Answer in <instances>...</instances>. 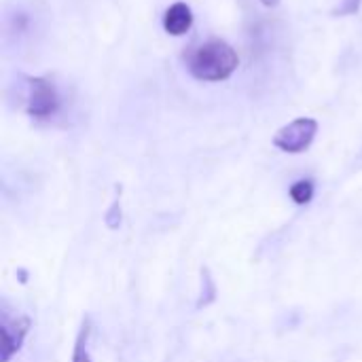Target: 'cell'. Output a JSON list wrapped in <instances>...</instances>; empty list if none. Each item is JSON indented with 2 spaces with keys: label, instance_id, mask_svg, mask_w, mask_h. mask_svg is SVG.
Masks as SVG:
<instances>
[{
  "label": "cell",
  "instance_id": "obj_1",
  "mask_svg": "<svg viewBox=\"0 0 362 362\" xmlns=\"http://www.w3.org/2000/svg\"><path fill=\"white\" fill-rule=\"evenodd\" d=\"M240 66V57L235 49L225 40H208L195 47L187 57V68L197 81L218 83L229 78Z\"/></svg>",
  "mask_w": 362,
  "mask_h": 362
},
{
  "label": "cell",
  "instance_id": "obj_2",
  "mask_svg": "<svg viewBox=\"0 0 362 362\" xmlns=\"http://www.w3.org/2000/svg\"><path fill=\"white\" fill-rule=\"evenodd\" d=\"M42 23L36 0H15L4 6L2 42L6 49H21L34 40Z\"/></svg>",
  "mask_w": 362,
  "mask_h": 362
},
{
  "label": "cell",
  "instance_id": "obj_3",
  "mask_svg": "<svg viewBox=\"0 0 362 362\" xmlns=\"http://www.w3.org/2000/svg\"><path fill=\"white\" fill-rule=\"evenodd\" d=\"M19 91H21V104L28 117L36 121H47L55 117L62 108V95L57 85L49 76H19Z\"/></svg>",
  "mask_w": 362,
  "mask_h": 362
},
{
  "label": "cell",
  "instance_id": "obj_4",
  "mask_svg": "<svg viewBox=\"0 0 362 362\" xmlns=\"http://www.w3.org/2000/svg\"><path fill=\"white\" fill-rule=\"evenodd\" d=\"M316 134H318V121L310 119V117H299L276 132L274 144L284 153L297 155V153H303L310 148Z\"/></svg>",
  "mask_w": 362,
  "mask_h": 362
},
{
  "label": "cell",
  "instance_id": "obj_5",
  "mask_svg": "<svg viewBox=\"0 0 362 362\" xmlns=\"http://www.w3.org/2000/svg\"><path fill=\"white\" fill-rule=\"evenodd\" d=\"M30 331V320L23 316L8 318L4 316L0 322V335H2V346H0V361L8 362L19 350Z\"/></svg>",
  "mask_w": 362,
  "mask_h": 362
},
{
  "label": "cell",
  "instance_id": "obj_6",
  "mask_svg": "<svg viewBox=\"0 0 362 362\" xmlns=\"http://www.w3.org/2000/svg\"><path fill=\"white\" fill-rule=\"evenodd\" d=\"M191 25H193V13L185 2H174L172 6H168L163 15V28L168 34L182 36L191 30Z\"/></svg>",
  "mask_w": 362,
  "mask_h": 362
},
{
  "label": "cell",
  "instance_id": "obj_7",
  "mask_svg": "<svg viewBox=\"0 0 362 362\" xmlns=\"http://www.w3.org/2000/svg\"><path fill=\"white\" fill-rule=\"evenodd\" d=\"M291 199L299 206H305L312 202L314 197V182L312 180H297L293 187H291Z\"/></svg>",
  "mask_w": 362,
  "mask_h": 362
},
{
  "label": "cell",
  "instance_id": "obj_8",
  "mask_svg": "<svg viewBox=\"0 0 362 362\" xmlns=\"http://www.w3.org/2000/svg\"><path fill=\"white\" fill-rule=\"evenodd\" d=\"M72 362H91L89 350H87V331H83L78 335V341H76L74 354H72Z\"/></svg>",
  "mask_w": 362,
  "mask_h": 362
},
{
  "label": "cell",
  "instance_id": "obj_9",
  "mask_svg": "<svg viewBox=\"0 0 362 362\" xmlns=\"http://www.w3.org/2000/svg\"><path fill=\"white\" fill-rule=\"evenodd\" d=\"M361 6V0H344V4L335 11L337 15H348V13H356Z\"/></svg>",
  "mask_w": 362,
  "mask_h": 362
},
{
  "label": "cell",
  "instance_id": "obj_10",
  "mask_svg": "<svg viewBox=\"0 0 362 362\" xmlns=\"http://www.w3.org/2000/svg\"><path fill=\"white\" fill-rule=\"evenodd\" d=\"M261 2H263L265 6H276V4H278L280 0H261Z\"/></svg>",
  "mask_w": 362,
  "mask_h": 362
}]
</instances>
